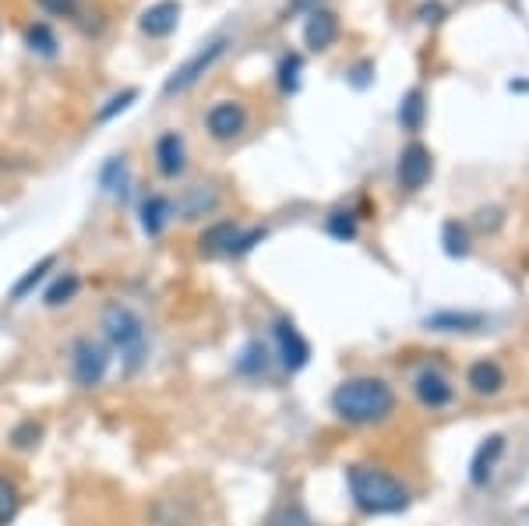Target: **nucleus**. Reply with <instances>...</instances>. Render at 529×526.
Instances as JSON below:
<instances>
[{"label":"nucleus","mask_w":529,"mask_h":526,"mask_svg":"<svg viewBox=\"0 0 529 526\" xmlns=\"http://www.w3.org/2000/svg\"><path fill=\"white\" fill-rule=\"evenodd\" d=\"M395 396L381 378H350L332 392V410L350 424H378L392 414Z\"/></svg>","instance_id":"obj_1"},{"label":"nucleus","mask_w":529,"mask_h":526,"mask_svg":"<svg viewBox=\"0 0 529 526\" xmlns=\"http://www.w3.org/2000/svg\"><path fill=\"white\" fill-rule=\"evenodd\" d=\"M350 495L371 516H388V512H403L410 505V491L395 481L392 474L378 466H350Z\"/></svg>","instance_id":"obj_2"},{"label":"nucleus","mask_w":529,"mask_h":526,"mask_svg":"<svg viewBox=\"0 0 529 526\" xmlns=\"http://www.w3.org/2000/svg\"><path fill=\"white\" fill-rule=\"evenodd\" d=\"M103 332L120 354H124L127 371H138V364L145 361V350H149L142 318L131 308H124V304H110V308L103 311Z\"/></svg>","instance_id":"obj_3"},{"label":"nucleus","mask_w":529,"mask_h":526,"mask_svg":"<svg viewBox=\"0 0 529 526\" xmlns=\"http://www.w3.org/2000/svg\"><path fill=\"white\" fill-rule=\"evenodd\" d=\"M223 53H226V39H212L209 46H202V50L194 53L191 61H184L177 71H173L170 78H166L163 92H166V96H177V92H187L194 82H202V75L212 68V64L219 61V57H223Z\"/></svg>","instance_id":"obj_4"},{"label":"nucleus","mask_w":529,"mask_h":526,"mask_svg":"<svg viewBox=\"0 0 529 526\" xmlns=\"http://www.w3.org/2000/svg\"><path fill=\"white\" fill-rule=\"evenodd\" d=\"M106 368H110V354H106V346L92 343L89 336L75 339L71 346V371H75V382L92 389V385L103 382Z\"/></svg>","instance_id":"obj_5"},{"label":"nucleus","mask_w":529,"mask_h":526,"mask_svg":"<svg viewBox=\"0 0 529 526\" xmlns=\"http://www.w3.org/2000/svg\"><path fill=\"white\" fill-rule=\"evenodd\" d=\"M205 128L216 142H233V138L244 135L247 128V110L237 103V99H223L216 103L209 113H205Z\"/></svg>","instance_id":"obj_6"},{"label":"nucleus","mask_w":529,"mask_h":526,"mask_svg":"<svg viewBox=\"0 0 529 526\" xmlns=\"http://www.w3.org/2000/svg\"><path fill=\"white\" fill-rule=\"evenodd\" d=\"M194 523H198V505L180 495L156 498L149 516H145V526H194Z\"/></svg>","instance_id":"obj_7"},{"label":"nucleus","mask_w":529,"mask_h":526,"mask_svg":"<svg viewBox=\"0 0 529 526\" xmlns=\"http://www.w3.org/2000/svg\"><path fill=\"white\" fill-rule=\"evenodd\" d=\"M431 170H434L431 152H427L420 142L406 145L403 156H399V184H403L406 191H420L427 181H431Z\"/></svg>","instance_id":"obj_8"},{"label":"nucleus","mask_w":529,"mask_h":526,"mask_svg":"<svg viewBox=\"0 0 529 526\" xmlns=\"http://www.w3.org/2000/svg\"><path fill=\"white\" fill-rule=\"evenodd\" d=\"M177 25H180V4H177V0H159V4L145 8L142 18H138V29H142L149 39L173 36V32H177Z\"/></svg>","instance_id":"obj_9"},{"label":"nucleus","mask_w":529,"mask_h":526,"mask_svg":"<svg viewBox=\"0 0 529 526\" xmlns=\"http://www.w3.org/2000/svg\"><path fill=\"white\" fill-rule=\"evenodd\" d=\"M336 39H339V18L325 8H314L311 15H307V25H304V43L311 46L314 53H321L336 43Z\"/></svg>","instance_id":"obj_10"},{"label":"nucleus","mask_w":529,"mask_h":526,"mask_svg":"<svg viewBox=\"0 0 529 526\" xmlns=\"http://www.w3.org/2000/svg\"><path fill=\"white\" fill-rule=\"evenodd\" d=\"M276 343H279V357H283L286 371H300L307 364V357H311V346H307V339L293 329V322L276 325Z\"/></svg>","instance_id":"obj_11"},{"label":"nucleus","mask_w":529,"mask_h":526,"mask_svg":"<svg viewBox=\"0 0 529 526\" xmlns=\"http://www.w3.org/2000/svg\"><path fill=\"white\" fill-rule=\"evenodd\" d=\"M187 166V145L184 138L177 135V131H166L163 138L156 142V170L163 173V177H180Z\"/></svg>","instance_id":"obj_12"},{"label":"nucleus","mask_w":529,"mask_h":526,"mask_svg":"<svg viewBox=\"0 0 529 526\" xmlns=\"http://www.w3.org/2000/svg\"><path fill=\"white\" fill-rule=\"evenodd\" d=\"M417 396L424 406L438 410V406L452 403V385H448V378L441 375V371H424V375L417 378Z\"/></svg>","instance_id":"obj_13"},{"label":"nucleus","mask_w":529,"mask_h":526,"mask_svg":"<svg viewBox=\"0 0 529 526\" xmlns=\"http://www.w3.org/2000/svg\"><path fill=\"white\" fill-rule=\"evenodd\" d=\"M501 452H505V438H501V435H491L484 445H480L477 456H473V466H470V470H473V474H470L473 484H487V481H491L494 463L501 459Z\"/></svg>","instance_id":"obj_14"},{"label":"nucleus","mask_w":529,"mask_h":526,"mask_svg":"<svg viewBox=\"0 0 529 526\" xmlns=\"http://www.w3.org/2000/svg\"><path fill=\"white\" fill-rule=\"evenodd\" d=\"M170 216H173L170 198H163V195L145 198V205H142V230L149 233V237H159V233L166 230V223H170Z\"/></svg>","instance_id":"obj_15"},{"label":"nucleus","mask_w":529,"mask_h":526,"mask_svg":"<svg viewBox=\"0 0 529 526\" xmlns=\"http://www.w3.org/2000/svg\"><path fill=\"white\" fill-rule=\"evenodd\" d=\"M470 385L480 396H494V392H501V385H505V371L494 361H477L470 368Z\"/></svg>","instance_id":"obj_16"},{"label":"nucleus","mask_w":529,"mask_h":526,"mask_svg":"<svg viewBox=\"0 0 529 526\" xmlns=\"http://www.w3.org/2000/svg\"><path fill=\"white\" fill-rule=\"evenodd\" d=\"M237 233H240L237 223H216L212 230L202 233V255H230Z\"/></svg>","instance_id":"obj_17"},{"label":"nucleus","mask_w":529,"mask_h":526,"mask_svg":"<svg viewBox=\"0 0 529 526\" xmlns=\"http://www.w3.org/2000/svg\"><path fill=\"white\" fill-rule=\"evenodd\" d=\"M216 191L212 188H205V184H194L191 191L184 195V202L177 205L180 212H184V219H198V216H205V212H212L216 209Z\"/></svg>","instance_id":"obj_18"},{"label":"nucleus","mask_w":529,"mask_h":526,"mask_svg":"<svg viewBox=\"0 0 529 526\" xmlns=\"http://www.w3.org/2000/svg\"><path fill=\"white\" fill-rule=\"evenodd\" d=\"M78 286H82V279L75 276V272H64V276H57L50 283V290L43 294V304L46 308H60V304H71L78 294Z\"/></svg>","instance_id":"obj_19"},{"label":"nucleus","mask_w":529,"mask_h":526,"mask_svg":"<svg viewBox=\"0 0 529 526\" xmlns=\"http://www.w3.org/2000/svg\"><path fill=\"white\" fill-rule=\"evenodd\" d=\"M427 325L438 332H470L477 329V325H484V318L480 315H455V311H441V315H431L427 318Z\"/></svg>","instance_id":"obj_20"},{"label":"nucleus","mask_w":529,"mask_h":526,"mask_svg":"<svg viewBox=\"0 0 529 526\" xmlns=\"http://www.w3.org/2000/svg\"><path fill=\"white\" fill-rule=\"evenodd\" d=\"M424 92L420 89H410L403 99V106H399V121H403L406 131H420V124H424Z\"/></svg>","instance_id":"obj_21"},{"label":"nucleus","mask_w":529,"mask_h":526,"mask_svg":"<svg viewBox=\"0 0 529 526\" xmlns=\"http://www.w3.org/2000/svg\"><path fill=\"white\" fill-rule=\"evenodd\" d=\"M25 43H29V50L43 53V57H53V53H57V36H53L50 25H43V22L25 29Z\"/></svg>","instance_id":"obj_22"},{"label":"nucleus","mask_w":529,"mask_h":526,"mask_svg":"<svg viewBox=\"0 0 529 526\" xmlns=\"http://www.w3.org/2000/svg\"><path fill=\"white\" fill-rule=\"evenodd\" d=\"M53 265H57V258H53V255H46V258H43V262H39V265H32V269L25 272V276H22V279H18V283H15V290H11V297H15V301H22V297H29V290H32V286L39 283V279L46 276V272L53 269Z\"/></svg>","instance_id":"obj_23"},{"label":"nucleus","mask_w":529,"mask_h":526,"mask_svg":"<svg viewBox=\"0 0 529 526\" xmlns=\"http://www.w3.org/2000/svg\"><path fill=\"white\" fill-rule=\"evenodd\" d=\"M441 241H445V251L452 258L470 255V237H466V230H462L459 223H445V230H441Z\"/></svg>","instance_id":"obj_24"},{"label":"nucleus","mask_w":529,"mask_h":526,"mask_svg":"<svg viewBox=\"0 0 529 526\" xmlns=\"http://www.w3.org/2000/svg\"><path fill=\"white\" fill-rule=\"evenodd\" d=\"M300 68H304L300 53H286L283 61H279V89H283V92H297V85H300Z\"/></svg>","instance_id":"obj_25"},{"label":"nucleus","mask_w":529,"mask_h":526,"mask_svg":"<svg viewBox=\"0 0 529 526\" xmlns=\"http://www.w3.org/2000/svg\"><path fill=\"white\" fill-rule=\"evenodd\" d=\"M18 505H22V498H18V488L8 481V477H0V526H8L11 519L18 516Z\"/></svg>","instance_id":"obj_26"},{"label":"nucleus","mask_w":529,"mask_h":526,"mask_svg":"<svg viewBox=\"0 0 529 526\" xmlns=\"http://www.w3.org/2000/svg\"><path fill=\"white\" fill-rule=\"evenodd\" d=\"M328 233L339 237V241H353V237H357V216L343 209L332 212V216H328Z\"/></svg>","instance_id":"obj_27"},{"label":"nucleus","mask_w":529,"mask_h":526,"mask_svg":"<svg viewBox=\"0 0 529 526\" xmlns=\"http://www.w3.org/2000/svg\"><path fill=\"white\" fill-rule=\"evenodd\" d=\"M269 237V230L265 226H254V230H240L237 233V241H233V248H230V255L233 258H240V255H247V251L254 248V244H261Z\"/></svg>","instance_id":"obj_28"},{"label":"nucleus","mask_w":529,"mask_h":526,"mask_svg":"<svg viewBox=\"0 0 529 526\" xmlns=\"http://www.w3.org/2000/svg\"><path fill=\"white\" fill-rule=\"evenodd\" d=\"M265 364H269V361H265V346H261V343H251V346L244 350V357L237 361V368L244 371V375H258V371H265Z\"/></svg>","instance_id":"obj_29"},{"label":"nucleus","mask_w":529,"mask_h":526,"mask_svg":"<svg viewBox=\"0 0 529 526\" xmlns=\"http://www.w3.org/2000/svg\"><path fill=\"white\" fill-rule=\"evenodd\" d=\"M39 435H43V428H39L36 421H25L15 428V435H11V442H15V449H32V445L39 442Z\"/></svg>","instance_id":"obj_30"},{"label":"nucleus","mask_w":529,"mask_h":526,"mask_svg":"<svg viewBox=\"0 0 529 526\" xmlns=\"http://www.w3.org/2000/svg\"><path fill=\"white\" fill-rule=\"evenodd\" d=\"M131 99H138V92H135V89H127V92H120V96H113V99H110V106H103V110H99V121H110L113 113L127 110V106H131Z\"/></svg>","instance_id":"obj_31"},{"label":"nucleus","mask_w":529,"mask_h":526,"mask_svg":"<svg viewBox=\"0 0 529 526\" xmlns=\"http://www.w3.org/2000/svg\"><path fill=\"white\" fill-rule=\"evenodd\" d=\"M39 8L46 11V15H57V18H71L78 8V0H39Z\"/></svg>","instance_id":"obj_32"},{"label":"nucleus","mask_w":529,"mask_h":526,"mask_svg":"<svg viewBox=\"0 0 529 526\" xmlns=\"http://www.w3.org/2000/svg\"><path fill=\"white\" fill-rule=\"evenodd\" d=\"M117 181H124V163H120V159H110L103 170V188L117 191Z\"/></svg>","instance_id":"obj_33"},{"label":"nucleus","mask_w":529,"mask_h":526,"mask_svg":"<svg viewBox=\"0 0 529 526\" xmlns=\"http://www.w3.org/2000/svg\"><path fill=\"white\" fill-rule=\"evenodd\" d=\"M272 526H311V519H307L300 509H290V512H283Z\"/></svg>","instance_id":"obj_34"},{"label":"nucleus","mask_w":529,"mask_h":526,"mask_svg":"<svg viewBox=\"0 0 529 526\" xmlns=\"http://www.w3.org/2000/svg\"><path fill=\"white\" fill-rule=\"evenodd\" d=\"M441 15H445L441 4H424V8H420V22H441Z\"/></svg>","instance_id":"obj_35"}]
</instances>
